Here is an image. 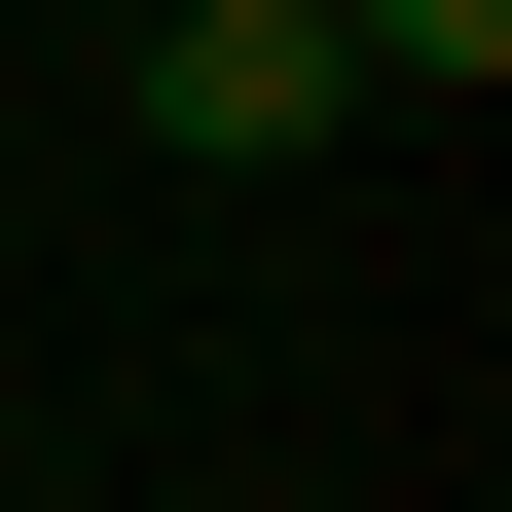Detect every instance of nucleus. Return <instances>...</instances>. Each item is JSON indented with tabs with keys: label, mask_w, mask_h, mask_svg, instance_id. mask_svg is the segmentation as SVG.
<instances>
[{
	"label": "nucleus",
	"mask_w": 512,
	"mask_h": 512,
	"mask_svg": "<svg viewBox=\"0 0 512 512\" xmlns=\"http://www.w3.org/2000/svg\"><path fill=\"white\" fill-rule=\"evenodd\" d=\"M330 0H147V147H220V183H293V147H330Z\"/></svg>",
	"instance_id": "1"
},
{
	"label": "nucleus",
	"mask_w": 512,
	"mask_h": 512,
	"mask_svg": "<svg viewBox=\"0 0 512 512\" xmlns=\"http://www.w3.org/2000/svg\"><path fill=\"white\" fill-rule=\"evenodd\" d=\"M330 74L366 110H512V0H330Z\"/></svg>",
	"instance_id": "2"
}]
</instances>
